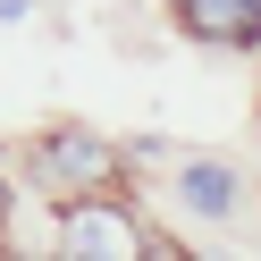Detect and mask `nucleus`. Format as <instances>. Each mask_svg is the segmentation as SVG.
<instances>
[{
    "label": "nucleus",
    "instance_id": "obj_1",
    "mask_svg": "<svg viewBox=\"0 0 261 261\" xmlns=\"http://www.w3.org/2000/svg\"><path fill=\"white\" fill-rule=\"evenodd\" d=\"M118 169L126 160L110 152L101 135H85V126H59V135L34 143V186L51 194V202H85V194H110V202H118Z\"/></svg>",
    "mask_w": 261,
    "mask_h": 261
},
{
    "label": "nucleus",
    "instance_id": "obj_2",
    "mask_svg": "<svg viewBox=\"0 0 261 261\" xmlns=\"http://www.w3.org/2000/svg\"><path fill=\"white\" fill-rule=\"evenodd\" d=\"M59 244L68 253H143V227L110 211V194H85V202H59Z\"/></svg>",
    "mask_w": 261,
    "mask_h": 261
},
{
    "label": "nucleus",
    "instance_id": "obj_3",
    "mask_svg": "<svg viewBox=\"0 0 261 261\" xmlns=\"http://www.w3.org/2000/svg\"><path fill=\"white\" fill-rule=\"evenodd\" d=\"M194 42H219V51H253L261 42V0H177Z\"/></svg>",
    "mask_w": 261,
    "mask_h": 261
},
{
    "label": "nucleus",
    "instance_id": "obj_4",
    "mask_svg": "<svg viewBox=\"0 0 261 261\" xmlns=\"http://www.w3.org/2000/svg\"><path fill=\"white\" fill-rule=\"evenodd\" d=\"M177 202L202 211V219H227L236 211V177L219 169V160H186V177H177Z\"/></svg>",
    "mask_w": 261,
    "mask_h": 261
},
{
    "label": "nucleus",
    "instance_id": "obj_5",
    "mask_svg": "<svg viewBox=\"0 0 261 261\" xmlns=\"http://www.w3.org/2000/svg\"><path fill=\"white\" fill-rule=\"evenodd\" d=\"M0 219H9V186H0Z\"/></svg>",
    "mask_w": 261,
    "mask_h": 261
}]
</instances>
